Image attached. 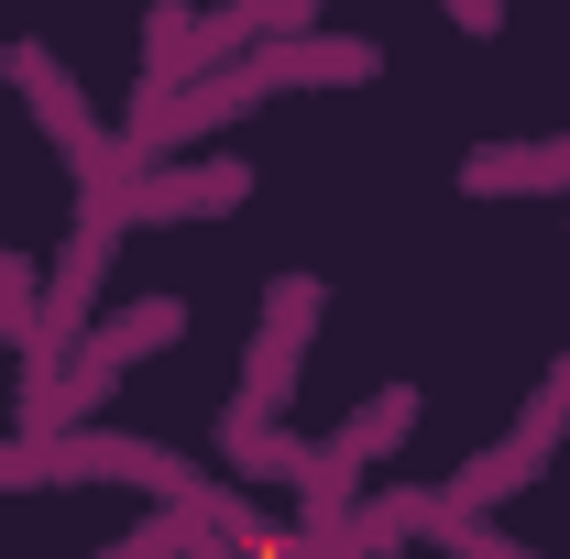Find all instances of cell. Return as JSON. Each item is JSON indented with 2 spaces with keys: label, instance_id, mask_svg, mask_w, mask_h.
Wrapping results in <instances>:
<instances>
[{
  "label": "cell",
  "instance_id": "cell-2",
  "mask_svg": "<svg viewBox=\"0 0 570 559\" xmlns=\"http://www.w3.org/2000/svg\"><path fill=\"white\" fill-rule=\"evenodd\" d=\"M0 330H11L22 351H33V330H45V318H33V264H22V253H0Z\"/></svg>",
  "mask_w": 570,
  "mask_h": 559
},
{
  "label": "cell",
  "instance_id": "cell-1",
  "mask_svg": "<svg viewBox=\"0 0 570 559\" xmlns=\"http://www.w3.org/2000/svg\"><path fill=\"white\" fill-rule=\"evenodd\" d=\"M242 187H253V176H242V165L219 154V165H198V176H154V187H121V198H110V219H176V209H230Z\"/></svg>",
  "mask_w": 570,
  "mask_h": 559
}]
</instances>
